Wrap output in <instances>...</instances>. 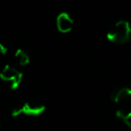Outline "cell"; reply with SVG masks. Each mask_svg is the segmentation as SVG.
<instances>
[{"label": "cell", "mask_w": 131, "mask_h": 131, "mask_svg": "<svg viewBox=\"0 0 131 131\" xmlns=\"http://www.w3.org/2000/svg\"><path fill=\"white\" fill-rule=\"evenodd\" d=\"M108 39L115 43H124L131 38V27L126 21L116 23L110 29L107 35Z\"/></svg>", "instance_id": "cell-1"}, {"label": "cell", "mask_w": 131, "mask_h": 131, "mask_svg": "<svg viewBox=\"0 0 131 131\" xmlns=\"http://www.w3.org/2000/svg\"><path fill=\"white\" fill-rule=\"evenodd\" d=\"M45 111V106L37 102H26L24 106L21 108L15 109L13 111L14 117L20 116L22 114L28 115V116H39Z\"/></svg>", "instance_id": "cell-2"}, {"label": "cell", "mask_w": 131, "mask_h": 131, "mask_svg": "<svg viewBox=\"0 0 131 131\" xmlns=\"http://www.w3.org/2000/svg\"><path fill=\"white\" fill-rule=\"evenodd\" d=\"M0 77L4 81L10 83L12 88H16L22 80V74L13 67L6 66L0 73Z\"/></svg>", "instance_id": "cell-3"}, {"label": "cell", "mask_w": 131, "mask_h": 131, "mask_svg": "<svg viewBox=\"0 0 131 131\" xmlns=\"http://www.w3.org/2000/svg\"><path fill=\"white\" fill-rule=\"evenodd\" d=\"M74 25L71 17L66 13H62L57 18V27L61 32H68L72 30Z\"/></svg>", "instance_id": "cell-4"}, {"label": "cell", "mask_w": 131, "mask_h": 131, "mask_svg": "<svg viewBox=\"0 0 131 131\" xmlns=\"http://www.w3.org/2000/svg\"><path fill=\"white\" fill-rule=\"evenodd\" d=\"M115 102H124L131 99V88H121L116 91L111 96Z\"/></svg>", "instance_id": "cell-5"}, {"label": "cell", "mask_w": 131, "mask_h": 131, "mask_svg": "<svg viewBox=\"0 0 131 131\" xmlns=\"http://www.w3.org/2000/svg\"><path fill=\"white\" fill-rule=\"evenodd\" d=\"M116 115L118 118H119L123 124L127 127L128 128H131V111H126L123 110H118L116 112Z\"/></svg>", "instance_id": "cell-6"}, {"label": "cell", "mask_w": 131, "mask_h": 131, "mask_svg": "<svg viewBox=\"0 0 131 131\" xmlns=\"http://www.w3.org/2000/svg\"><path fill=\"white\" fill-rule=\"evenodd\" d=\"M15 58H16L17 62L22 66L27 65L30 60L28 55L24 50H22V49H18L16 51V53H15Z\"/></svg>", "instance_id": "cell-7"}, {"label": "cell", "mask_w": 131, "mask_h": 131, "mask_svg": "<svg viewBox=\"0 0 131 131\" xmlns=\"http://www.w3.org/2000/svg\"><path fill=\"white\" fill-rule=\"evenodd\" d=\"M6 52V49L3 44L0 43V54H5Z\"/></svg>", "instance_id": "cell-8"}]
</instances>
